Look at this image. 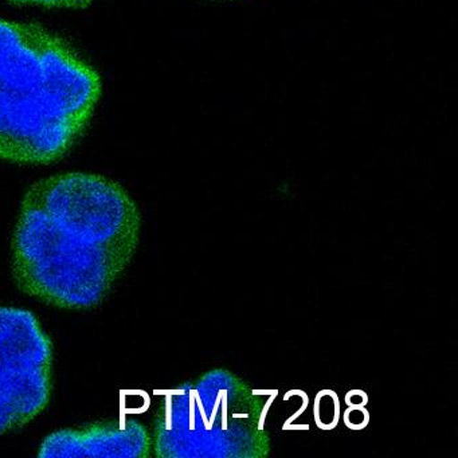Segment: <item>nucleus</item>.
<instances>
[{"label":"nucleus","mask_w":458,"mask_h":458,"mask_svg":"<svg viewBox=\"0 0 458 458\" xmlns=\"http://www.w3.org/2000/svg\"><path fill=\"white\" fill-rule=\"evenodd\" d=\"M140 216L124 187L66 173L37 182L13 235V275L25 293L65 310L100 304L138 245Z\"/></svg>","instance_id":"obj_1"},{"label":"nucleus","mask_w":458,"mask_h":458,"mask_svg":"<svg viewBox=\"0 0 458 458\" xmlns=\"http://www.w3.org/2000/svg\"><path fill=\"white\" fill-rule=\"evenodd\" d=\"M100 95L98 72L63 38L0 20V159H61L84 132Z\"/></svg>","instance_id":"obj_2"},{"label":"nucleus","mask_w":458,"mask_h":458,"mask_svg":"<svg viewBox=\"0 0 458 458\" xmlns=\"http://www.w3.org/2000/svg\"><path fill=\"white\" fill-rule=\"evenodd\" d=\"M53 345L30 310L0 305V434L22 428L49 403Z\"/></svg>","instance_id":"obj_3"},{"label":"nucleus","mask_w":458,"mask_h":458,"mask_svg":"<svg viewBox=\"0 0 458 458\" xmlns=\"http://www.w3.org/2000/svg\"><path fill=\"white\" fill-rule=\"evenodd\" d=\"M149 446L143 423L120 418L53 431L39 445L38 457L136 458L148 454Z\"/></svg>","instance_id":"obj_4"},{"label":"nucleus","mask_w":458,"mask_h":458,"mask_svg":"<svg viewBox=\"0 0 458 458\" xmlns=\"http://www.w3.org/2000/svg\"><path fill=\"white\" fill-rule=\"evenodd\" d=\"M316 415L318 422L323 428H331L337 420V403L336 398L332 394H321L316 402Z\"/></svg>","instance_id":"obj_5"},{"label":"nucleus","mask_w":458,"mask_h":458,"mask_svg":"<svg viewBox=\"0 0 458 458\" xmlns=\"http://www.w3.org/2000/svg\"><path fill=\"white\" fill-rule=\"evenodd\" d=\"M18 4H30V6L60 7V9H84L89 6L93 0H12Z\"/></svg>","instance_id":"obj_6"},{"label":"nucleus","mask_w":458,"mask_h":458,"mask_svg":"<svg viewBox=\"0 0 458 458\" xmlns=\"http://www.w3.org/2000/svg\"><path fill=\"white\" fill-rule=\"evenodd\" d=\"M367 420H369V417H367V412L361 409V406H353L345 414V420L352 428H363L367 423Z\"/></svg>","instance_id":"obj_7"},{"label":"nucleus","mask_w":458,"mask_h":458,"mask_svg":"<svg viewBox=\"0 0 458 458\" xmlns=\"http://www.w3.org/2000/svg\"><path fill=\"white\" fill-rule=\"evenodd\" d=\"M367 398L364 394L361 393H352L347 396V403L350 406H364L366 404Z\"/></svg>","instance_id":"obj_8"}]
</instances>
